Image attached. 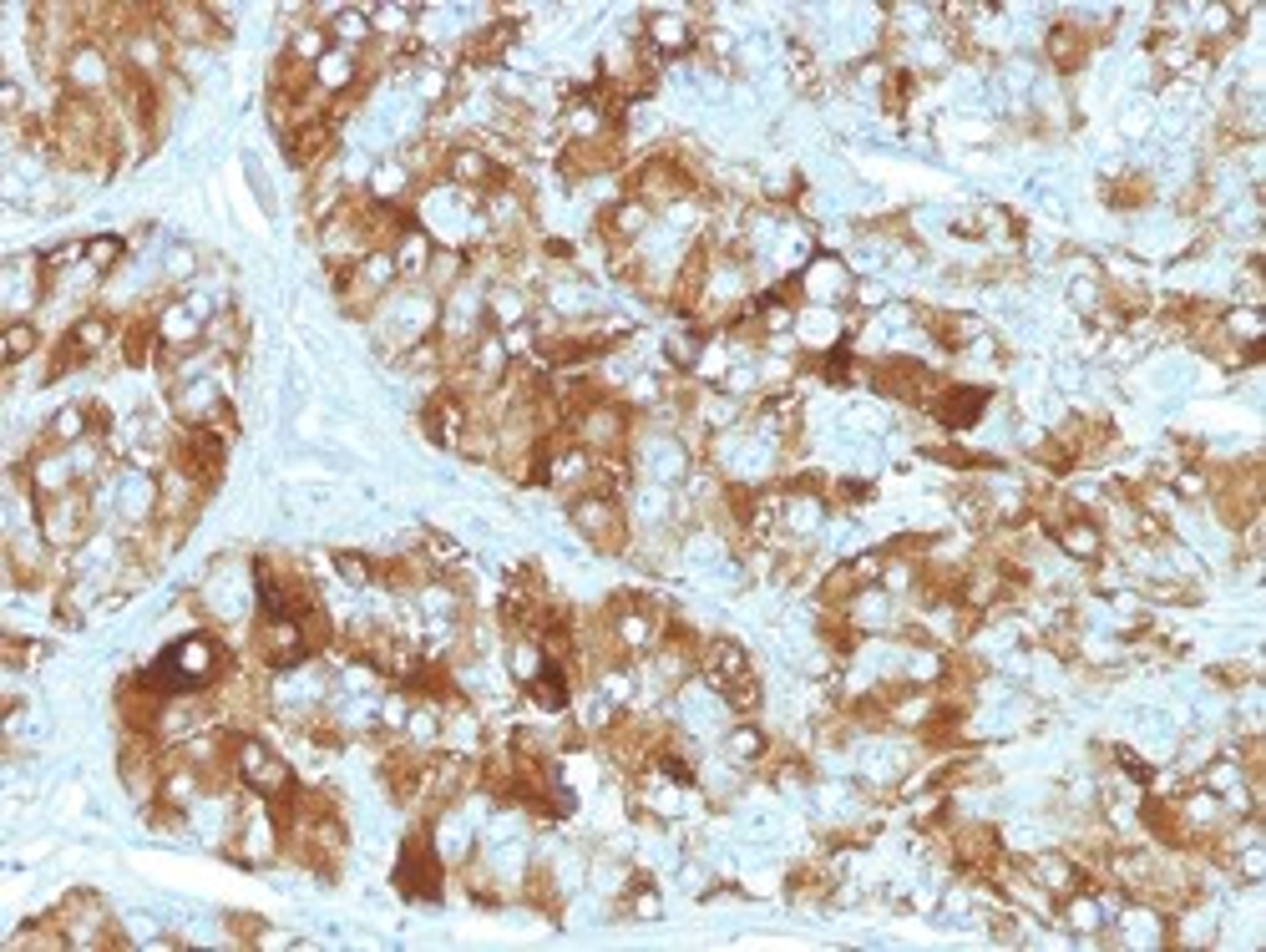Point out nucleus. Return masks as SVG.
<instances>
[{"instance_id": "obj_6", "label": "nucleus", "mask_w": 1266, "mask_h": 952, "mask_svg": "<svg viewBox=\"0 0 1266 952\" xmlns=\"http://www.w3.org/2000/svg\"><path fill=\"white\" fill-rule=\"evenodd\" d=\"M380 775H385V785H390L396 801H416L421 785L431 781V761H421L416 750H390V755L380 761Z\"/></svg>"}, {"instance_id": "obj_20", "label": "nucleus", "mask_w": 1266, "mask_h": 952, "mask_svg": "<svg viewBox=\"0 0 1266 952\" xmlns=\"http://www.w3.org/2000/svg\"><path fill=\"white\" fill-rule=\"evenodd\" d=\"M71 339H77V350H82V355H97L106 339H112V319H106V315H82L77 324H71Z\"/></svg>"}, {"instance_id": "obj_22", "label": "nucleus", "mask_w": 1266, "mask_h": 952, "mask_svg": "<svg viewBox=\"0 0 1266 952\" xmlns=\"http://www.w3.org/2000/svg\"><path fill=\"white\" fill-rule=\"evenodd\" d=\"M36 345H41V335H36L31 319H11V324H5V361L11 365L26 361V355H36Z\"/></svg>"}, {"instance_id": "obj_18", "label": "nucleus", "mask_w": 1266, "mask_h": 952, "mask_svg": "<svg viewBox=\"0 0 1266 952\" xmlns=\"http://www.w3.org/2000/svg\"><path fill=\"white\" fill-rule=\"evenodd\" d=\"M157 319H137V324H127V335H122V361L127 365H148V355H152V345H157Z\"/></svg>"}, {"instance_id": "obj_32", "label": "nucleus", "mask_w": 1266, "mask_h": 952, "mask_svg": "<svg viewBox=\"0 0 1266 952\" xmlns=\"http://www.w3.org/2000/svg\"><path fill=\"white\" fill-rule=\"evenodd\" d=\"M0 106H5V117H21V86L16 82L0 86Z\"/></svg>"}, {"instance_id": "obj_30", "label": "nucleus", "mask_w": 1266, "mask_h": 952, "mask_svg": "<svg viewBox=\"0 0 1266 952\" xmlns=\"http://www.w3.org/2000/svg\"><path fill=\"white\" fill-rule=\"evenodd\" d=\"M1170 482H1176V491H1181V497H1201V491H1205L1201 471H1181V477H1170Z\"/></svg>"}, {"instance_id": "obj_13", "label": "nucleus", "mask_w": 1266, "mask_h": 952, "mask_svg": "<svg viewBox=\"0 0 1266 952\" xmlns=\"http://www.w3.org/2000/svg\"><path fill=\"white\" fill-rule=\"evenodd\" d=\"M360 82V56L345 51V46H330L315 62V86L319 91H350Z\"/></svg>"}, {"instance_id": "obj_23", "label": "nucleus", "mask_w": 1266, "mask_h": 952, "mask_svg": "<svg viewBox=\"0 0 1266 952\" xmlns=\"http://www.w3.org/2000/svg\"><path fill=\"white\" fill-rule=\"evenodd\" d=\"M486 310H492V319H497L502 330H512V324L528 319V299L512 295V289H492V295H486Z\"/></svg>"}, {"instance_id": "obj_10", "label": "nucleus", "mask_w": 1266, "mask_h": 952, "mask_svg": "<svg viewBox=\"0 0 1266 952\" xmlns=\"http://www.w3.org/2000/svg\"><path fill=\"white\" fill-rule=\"evenodd\" d=\"M952 856H957L963 871H988L993 862H998V836H993L988 825H963L957 841H952Z\"/></svg>"}, {"instance_id": "obj_15", "label": "nucleus", "mask_w": 1266, "mask_h": 952, "mask_svg": "<svg viewBox=\"0 0 1266 952\" xmlns=\"http://www.w3.org/2000/svg\"><path fill=\"white\" fill-rule=\"evenodd\" d=\"M376 36V21H370V11H335V21H330V41L345 46V51H360V46Z\"/></svg>"}, {"instance_id": "obj_27", "label": "nucleus", "mask_w": 1266, "mask_h": 952, "mask_svg": "<svg viewBox=\"0 0 1266 952\" xmlns=\"http://www.w3.org/2000/svg\"><path fill=\"white\" fill-rule=\"evenodd\" d=\"M1104 198H1110L1115 208H1130V203H1145V198H1150V183H1145V178H1130V183H1119V188H1110V193H1104Z\"/></svg>"}, {"instance_id": "obj_14", "label": "nucleus", "mask_w": 1266, "mask_h": 952, "mask_svg": "<svg viewBox=\"0 0 1266 952\" xmlns=\"http://www.w3.org/2000/svg\"><path fill=\"white\" fill-rule=\"evenodd\" d=\"M1084 56H1089V36H1084L1079 26H1054V31H1049V62H1054L1059 71H1079Z\"/></svg>"}, {"instance_id": "obj_7", "label": "nucleus", "mask_w": 1266, "mask_h": 952, "mask_svg": "<svg viewBox=\"0 0 1266 952\" xmlns=\"http://www.w3.org/2000/svg\"><path fill=\"white\" fill-rule=\"evenodd\" d=\"M106 82H112V66H106V56L91 41H82L66 56V86H71L77 97H91V91H102Z\"/></svg>"}, {"instance_id": "obj_12", "label": "nucleus", "mask_w": 1266, "mask_h": 952, "mask_svg": "<svg viewBox=\"0 0 1266 952\" xmlns=\"http://www.w3.org/2000/svg\"><path fill=\"white\" fill-rule=\"evenodd\" d=\"M695 41H699V31L684 21V16H674V11L649 16V46H654L659 56H679V51H689Z\"/></svg>"}, {"instance_id": "obj_24", "label": "nucleus", "mask_w": 1266, "mask_h": 952, "mask_svg": "<svg viewBox=\"0 0 1266 952\" xmlns=\"http://www.w3.org/2000/svg\"><path fill=\"white\" fill-rule=\"evenodd\" d=\"M856 583H862V578H856V568H851V563L831 568V578L821 583V603H826V608H842L846 598H856Z\"/></svg>"}, {"instance_id": "obj_26", "label": "nucleus", "mask_w": 1266, "mask_h": 952, "mask_svg": "<svg viewBox=\"0 0 1266 952\" xmlns=\"http://www.w3.org/2000/svg\"><path fill=\"white\" fill-rule=\"evenodd\" d=\"M335 568L345 583H355V588H365L370 578H376V563H365L360 552H335Z\"/></svg>"}, {"instance_id": "obj_1", "label": "nucleus", "mask_w": 1266, "mask_h": 952, "mask_svg": "<svg viewBox=\"0 0 1266 952\" xmlns=\"http://www.w3.org/2000/svg\"><path fill=\"white\" fill-rule=\"evenodd\" d=\"M229 664V654H223V644L213 634H188L178 638L172 649H163V654L152 658L148 669H143V679H148L157 695H198V689H209L213 674Z\"/></svg>"}, {"instance_id": "obj_9", "label": "nucleus", "mask_w": 1266, "mask_h": 952, "mask_svg": "<svg viewBox=\"0 0 1266 952\" xmlns=\"http://www.w3.org/2000/svg\"><path fill=\"white\" fill-rule=\"evenodd\" d=\"M1054 537L1059 548L1069 552V557H1079V563H1095L1099 548H1104V532L1095 528V517H1064V522H1054Z\"/></svg>"}, {"instance_id": "obj_19", "label": "nucleus", "mask_w": 1266, "mask_h": 952, "mask_svg": "<svg viewBox=\"0 0 1266 952\" xmlns=\"http://www.w3.org/2000/svg\"><path fill=\"white\" fill-rule=\"evenodd\" d=\"M719 695H724V704H730L735 715H755V709H760V695H765V689H760V679L750 674V669H745V674H735L730 684H724V689H719Z\"/></svg>"}, {"instance_id": "obj_25", "label": "nucleus", "mask_w": 1266, "mask_h": 952, "mask_svg": "<svg viewBox=\"0 0 1266 952\" xmlns=\"http://www.w3.org/2000/svg\"><path fill=\"white\" fill-rule=\"evenodd\" d=\"M724 750H730L735 761H760V755H765V735H760L755 724H735V730L724 735Z\"/></svg>"}, {"instance_id": "obj_16", "label": "nucleus", "mask_w": 1266, "mask_h": 952, "mask_svg": "<svg viewBox=\"0 0 1266 952\" xmlns=\"http://www.w3.org/2000/svg\"><path fill=\"white\" fill-rule=\"evenodd\" d=\"M390 254H396V269H401V274H411V279H416V274H426V269H431V258H436V254H431V238H426L421 229L401 233Z\"/></svg>"}, {"instance_id": "obj_5", "label": "nucleus", "mask_w": 1266, "mask_h": 952, "mask_svg": "<svg viewBox=\"0 0 1266 952\" xmlns=\"http://www.w3.org/2000/svg\"><path fill=\"white\" fill-rule=\"evenodd\" d=\"M983 411H988V390H978V385H948V390L932 396V416L948 431H968Z\"/></svg>"}, {"instance_id": "obj_21", "label": "nucleus", "mask_w": 1266, "mask_h": 952, "mask_svg": "<svg viewBox=\"0 0 1266 952\" xmlns=\"http://www.w3.org/2000/svg\"><path fill=\"white\" fill-rule=\"evenodd\" d=\"M330 26H299L295 31V41H289V56H299V62H310L315 66L324 51H330Z\"/></svg>"}, {"instance_id": "obj_31", "label": "nucleus", "mask_w": 1266, "mask_h": 952, "mask_svg": "<svg viewBox=\"0 0 1266 952\" xmlns=\"http://www.w3.org/2000/svg\"><path fill=\"white\" fill-rule=\"evenodd\" d=\"M659 912H664V907H659V897H654V891H644V887H638V897H633V917H659Z\"/></svg>"}, {"instance_id": "obj_4", "label": "nucleus", "mask_w": 1266, "mask_h": 952, "mask_svg": "<svg viewBox=\"0 0 1266 952\" xmlns=\"http://www.w3.org/2000/svg\"><path fill=\"white\" fill-rule=\"evenodd\" d=\"M629 436V411L618 401H598L578 416V446L583 451H618Z\"/></svg>"}, {"instance_id": "obj_28", "label": "nucleus", "mask_w": 1266, "mask_h": 952, "mask_svg": "<svg viewBox=\"0 0 1266 952\" xmlns=\"http://www.w3.org/2000/svg\"><path fill=\"white\" fill-rule=\"evenodd\" d=\"M122 254V238H91L86 244V258H91V269H112V258Z\"/></svg>"}, {"instance_id": "obj_11", "label": "nucleus", "mask_w": 1266, "mask_h": 952, "mask_svg": "<svg viewBox=\"0 0 1266 952\" xmlns=\"http://www.w3.org/2000/svg\"><path fill=\"white\" fill-rule=\"evenodd\" d=\"M699 669H704V679H710L715 689H724V684H730L735 674H745V669H750V658H745V649H739V644H730V638H715V644H704Z\"/></svg>"}, {"instance_id": "obj_2", "label": "nucleus", "mask_w": 1266, "mask_h": 952, "mask_svg": "<svg viewBox=\"0 0 1266 952\" xmlns=\"http://www.w3.org/2000/svg\"><path fill=\"white\" fill-rule=\"evenodd\" d=\"M442 882H446V867H442L436 841H431V831H411L401 847V862H396V887H401L405 897L436 902V897H442Z\"/></svg>"}, {"instance_id": "obj_29", "label": "nucleus", "mask_w": 1266, "mask_h": 952, "mask_svg": "<svg viewBox=\"0 0 1266 952\" xmlns=\"http://www.w3.org/2000/svg\"><path fill=\"white\" fill-rule=\"evenodd\" d=\"M1115 761H1119V770H1125V775H1135V781H1150V765L1139 761L1135 750H1125V745H1115Z\"/></svg>"}, {"instance_id": "obj_8", "label": "nucleus", "mask_w": 1266, "mask_h": 952, "mask_svg": "<svg viewBox=\"0 0 1266 952\" xmlns=\"http://www.w3.org/2000/svg\"><path fill=\"white\" fill-rule=\"evenodd\" d=\"M528 695L532 704H543V709H568V695H572V679L568 669H563V658H543V669L528 679Z\"/></svg>"}, {"instance_id": "obj_17", "label": "nucleus", "mask_w": 1266, "mask_h": 952, "mask_svg": "<svg viewBox=\"0 0 1266 952\" xmlns=\"http://www.w3.org/2000/svg\"><path fill=\"white\" fill-rule=\"evenodd\" d=\"M51 446H77L82 436H91V411L86 405H66V411H56V421H51Z\"/></svg>"}, {"instance_id": "obj_3", "label": "nucleus", "mask_w": 1266, "mask_h": 952, "mask_svg": "<svg viewBox=\"0 0 1266 952\" xmlns=\"http://www.w3.org/2000/svg\"><path fill=\"white\" fill-rule=\"evenodd\" d=\"M572 528L583 532L598 552H609V557L629 548V522H623L618 502L603 497V491H583V497L572 502Z\"/></svg>"}]
</instances>
